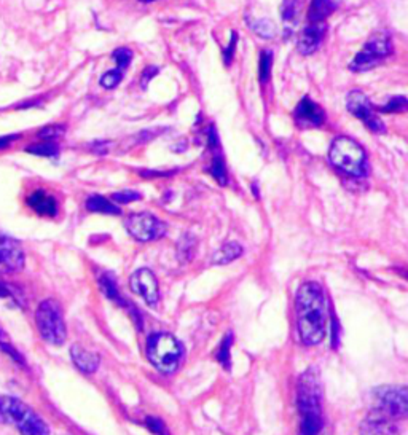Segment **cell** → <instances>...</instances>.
Listing matches in <instances>:
<instances>
[{
    "mask_svg": "<svg viewBox=\"0 0 408 435\" xmlns=\"http://www.w3.org/2000/svg\"><path fill=\"white\" fill-rule=\"evenodd\" d=\"M296 328L303 345H319L325 337L327 306L324 290L318 282L300 285L295 298Z\"/></svg>",
    "mask_w": 408,
    "mask_h": 435,
    "instance_id": "6da1fadb",
    "label": "cell"
},
{
    "mask_svg": "<svg viewBox=\"0 0 408 435\" xmlns=\"http://www.w3.org/2000/svg\"><path fill=\"white\" fill-rule=\"evenodd\" d=\"M296 405L300 412V435H320L324 427L323 383L316 369H308L299 380Z\"/></svg>",
    "mask_w": 408,
    "mask_h": 435,
    "instance_id": "7a4b0ae2",
    "label": "cell"
},
{
    "mask_svg": "<svg viewBox=\"0 0 408 435\" xmlns=\"http://www.w3.org/2000/svg\"><path fill=\"white\" fill-rule=\"evenodd\" d=\"M0 422L15 424L21 435H49L47 422L16 397L0 395Z\"/></svg>",
    "mask_w": 408,
    "mask_h": 435,
    "instance_id": "3957f363",
    "label": "cell"
},
{
    "mask_svg": "<svg viewBox=\"0 0 408 435\" xmlns=\"http://www.w3.org/2000/svg\"><path fill=\"white\" fill-rule=\"evenodd\" d=\"M330 163L352 177H364L367 172V155L354 139L338 136L329 150Z\"/></svg>",
    "mask_w": 408,
    "mask_h": 435,
    "instance_id": "277c9868",
    "label": "cell"
},
{
    "mask_svg": "<svg viewBox=\"0 0 408 435\" xmlns=\"http://www.w3.org/2000/svg\"><path fill=\"white\" fill-rule=\"evenodd\" d=\"M147 357L160 371L172 373L182 362L184 346L171 333H153L147 340Z\"/></svg>",
    "mask_w": 408,
    "mask_h": 435,
    "instance_id": "5b68a950",
    "label": "cell"
},
{
    "mask_svg": "<svg viewBox=\"0 0 408 435\" xmlns=\"http://www.w3.org/2000/svg\"><path fill=\"white\" fill-rule=\"evenodd\" d=\"M35 324L40 337L49 345L61 346L67 338V328L59 303L53 298L43 300L35 311Z\"/></svg>",
    "mask_w": 408,
    "mask_h": 435,
    "instance_id": "8992f818",
    "label": "cell"
},
{
    "mask_svg": "<svg viewBox=\"0 0 408 435\" xmlns=\"http://www.w3.org/2000/svg\"><path fill=\"white\" fill-rule=\"evenodd\" d=\"M394 53L392 40L388 30H378L370 35V39L366 42V45L361 49V53L354 56L351 61L349 69L354 72H367L380 66L383 59Z\"/></svg>",
    "mask_w": 408,
    "mask_h": 435,
    "instance_id": "52a82bcc",
    "label": "cell"
},
{
    "mask_svg": "<svg viewBox=\"0 0 408 435\" xmlns=\"http://www.w3.org/2000/svg\"><path fill=\"white\" fill-rule=\"evenodd\" d=\"M372 410L389 416L394 421L404 419L408 412V393L405 386H385L372 393Z\"/></svg>",
    "mask_w": 408,
    "mask_h": 435,
    "instance_id": "ba28073f",
    "label": "cell"
},
{
    "mask_svg": "<svg viewBox=\"0 0 408 435\" xmlns=\"http://www.w3.org/2000/svg\"><path fill=\"white\" fill-rule=\"evenodd\" d=\"M125 227L128 230V233L131 234L134 239L142 242L157 241L166 234L164 222H162L158 217L148 213L131 214L126 219Z\"/></svg>",
    "mask_w": 408,
    "mask_h": 435,
    "instance_id": "9c48e42d",
    "label": "cell"
},
{
    "mask_svg": "<svg viewBox=\"0 0 408 435\" xmlns=\"http://www.w3.org/2000/svg\"><path fill=\"white\" fill-rule=\"evenodd\" d=\"M346 107L351 112V115H354L356 118L364 121L367 129L375 133V134H383L386 133L385 123L380 120V117L376 115V110L370 102V99L364 95L362 91L354 90L351 91L348 97H346Z\"/></svg>",
    "mask_w": 408,
    "mask_h": 435,
    "instance_id": "30bf717a",
    "label": "cell"
},
{
    "mask_svg": "<svg viewBox=\"0 0 408 435\" xmlns=\"http://www.w3.org/2000/svg\"><path fill=\"white\" fill-rule=\"evenodd\" d=\"M24 263L26 256L20 241L0 233V273H18L24 268Z\"/></svg>",
    "mask_w": 408,
    "mask_h": 435,
    "instance_id": "8fae6325",
    "label": "cell"
},
{
    "mask_svg": "<svg viewBox=\"0 0 408 435\" xmlns=\"http://www.w3.org/2000/svg\"><path fill=\"white\" fill-rule=\"evenodd\" d=\"M129 285L134 294H138L145 300L147 304H157L160 300V287L157 276L148 268H140L134 271L131 278H129Z\"/></svg>",
    "mask_w": 408,
    "mask_h": 435,
    "instance_id": "7c38bea8",
    "label": "cell"
},
{
    "mask_svg": "<svg viewBox=\"0 0 408 435\" xmlns=\"http://www.w3.org/2000/svg\"><path fill=\"white\" fill-rule=\"evenodd\" d=\"M294 120L300 128H318L324 123L325 115L319 104L305 96L294 110Z\"/></svg>",
    "mask_w": 408,
    "mask_h": 435,
    "instance_id": "4fadbf2b",
    "label": "cell"
},
{
    "mask_svg": "<svg viewBox=\"0 0 408 435\" xmlns=\"http://www.w3.org/2000/svg\"><path fill=\"white\" fill-rule=\"evenodd\" d=\"M327 34V23H308V26L301 30L296 48L303 56H310L316 53L323 45L324 37Z\"/></svg>",
    "mask_w": 408,
    "mask_h": 435,
    "instance_id": "5bb4252c",
    "label": "cell"
},
{
    "mask_svg": "<svg viewBox=\"0 0 408 435\" xmlns=\"http://www.w3.org/2000/svg\"><path fill=\"white\" fill-rule=\"evenodd\" d=\"M361 435H399V429L392 418L376 410H370L361 426Z\"/></svg>",
    "mask_w": 408,
    "mask_h": 435,
    "instance_id": "9a60e30c",
    "label": "cell"
},
{
    "mask_svg": "<svg viewBox=\"0 0 408 435\" xmlns=\"http://www.w3.org/2000/svg\"><path fill=\"white\" fill-rule=\"evenodd\" d=\"M209 147L212 148V165L209 167V172L212 174V177L217 180L220 185H227L228 184V172H227V166H225V160L224 155L220 152L219 147V136L217 131H215V128L209 126Z\"/></svg>",
    "mask_w": 408,
    "mask_h": 435,
    "instance_id": "2e32d148",
    "label": "cell"
},
{
    "mask_svg": "<svg viewBox=\"0 0 408 435\" xmlns=\"http://www.w3.org/2000/svg\"><path fill=\"white\" fill-rule=\"evenodd\" d=\"M71 357L77 369L83 373H88V375L95 373L99 369V365H101V357L96 352L85 350L80 345H73L71 347Z\"/></svg>",
    "mask_w": 408,
    "mask_h": 435,
    "instance_id": "e0dca14e",
    "label": "cell"
},
{
    "mask_svg": "<svg viewBox=\"0 0 408 435\" xmlns=\"http://www.w3.org/2000/svg\"><path fill=\"white\" fill-rule=\"evenodd\" d=\"M29 208L43 217H54L58 214V203L47 191L37 190L32 195L28 196Z\"/></svg>",
    "mask_w": 408,
    "mask_h": 435,
    "instance_id": "ac0fdd59",
    "label": "cell"
},
{
    "mask_svg": "<svg viewBox=\"0 0 408 435\" xmlns=\"http://www.w3.org/2000/svg\"><path fill=\"white\" fill-rule=\"evenodd\" d=\"M340 0H311L310 11H308V21L310 23H325L333 11L338 8Z\"/></svg>",
    "mask_w": 408,
    "mask_h": 435,
    "instance_id": "d6986e66",
    "label": "cell"
},
{
    "mask_svg": "<svg viewBox=\"0 0 408 435\" xmlns=\"http://www.w3.org/2000/svg\"><path fill=\"white\" fill-rule=\"evenodd\" d=\"M99 284H101V289L109 300L119 303L120 306H125L133 316H138V313H136V308L131 306V304H129L126 300H123L120 290L119 287H116V281L114 279V276H110L109 273H104V275L99 278Z\"/></svg>",
    "mask_w": 408,
    "mask_h": 435,
    "instance_id": "ffe728a7",
    "label": "cell"
},
{
    "mask_svg": "<svg viewBox=\"0 0 408 435\" xmlns=\"http://www.w3.org/2000/svg\"><path fill=\"white\" fill-rule=\"evenodd\" d=\"M86 209L91 210V213H99V214H110V215H120L121 210L116 206L115 203L109 201L107 198H104L101 195H92L86 200Z\"/></svg>",
    "mask_w": 408,
    "mask_h": 435,
    "instance_id": "44dd1931",
    "label": "cell"
},
{
    "mask_svg": "<svg viewBox=\"0 0 408 435\" xmlns=\"http://www.w3.org/2000/svg\"><path fill=\"white\" fill-rule=\"evenodd\" d=\"M239 256H243V247L238 242H227V244L222 246L217 252L212 256V263L214 265H227L236 260Z\"/></svg>",
    "mask_w": 408,
    "mask_h": 435,
    "instance_id": "7402d4cb",
    "label": "cell"
},
{
    "mask_svg": "<svg viewBox=\"0 0 408 435\" xmlns=\"http://www.w3.org/2000/svg\"><path fill=\"white\" fill-rule=\"evenodd\" d=\"M296 2L295 0H284L281 5V16L284 20V26H286V32L290 34L296 26Z\"/></svg>",
    "mask_w": 408,
    "mask_h": 435,
    "instance_id": "603a6c76",
    "label": "cell"
},
{
    "mask_svg": "<svg viewBox=\"0 0 408 435\" xmlns=\"http://www.w3.org/2000/svg\"><path fill=\"white\" fill-rule=\"evenodd\" d=\"M247 26H249L253 32L260 35L262 39H273L276 35V26L273 21L270 20H247Z\"/></svg>",
    "mask_w": 408,
    "mask_h": 435,
    "instance_id": "cb8c5ba5",
    "label": "cell"
},
{
    "mask_svg": "<svg viewBox=\"0 0 408 435\" xmlns=\"http://www.w3.org/2000/svg\"><path fill=\"white\" fill-rule=\"evenodd\" d=\"M66 133V126L64 124H48V126L42 128L37 136L43 141V142H53L59 138H63Z\"/></svg>",
    "mask_w": 408,
    "mask_h": 435,
    "instance_id": "d4e9b609",
    "label": "cell"
},
{
    "mask_svg": "<svg viewBox=\"0 0 408 435\" xmlns=\"http://www.w3.org/2000/svg\"><path fill=\"white\" fill-rule=\"evenodd\" d=\"M26 152L37 155V157H56L59 153V148L54 142H42V144L28 147Z\"/></svg>",
    "mask_w": 408,
    "mask_h": 435,
    "instance_id": "484cf974",
    "label": "cell"
},
{
    "mask_svg": "<svg viewBox=\"0 0 408 435\" xmlns=\"http://www.w3.org/2000/svg\"><path fill=\"white\" fill-rule=\"evenodd\" d=\"M195 249H196V239L193 238V236H190V234H185L184 238L179 241V244H177L179 256H181L184 260H190L191 257H193Z\"/></svg>",
    "mask_w": 408,
    "mask_h": 435,
    "instance_id": "4316f807",
    "label": "cell"
},
{
    "mask_svg": "<svg viewBox=\"0 0 408 435\" xmlns=\"http://www.w3.org/2000/svg\"><path fill=\"white\" fill-rule=\"evenodd\" d=\"M271 67H273V53L262 52L260 53V64H258V77H260L262 83H265L267 80H270Z\"/></svg>",
    "mask_w": 408,
    "mask_h": 435,
    "instance_id": "83f0119b",
    "label": "cell"
},
{
    "mask_svg": "<svg viewBox=\"0 0 408 435\" xmlns=\"http://www.w3.org/2000/svg\"><path fill=\"white\" fill-rule=\"evenodd\" d=\"M232 341H233V337L232 333L225 335V338L222 340V343L219 346L217 352H215V357H217L219 362L225 367V369H228L230 367V347H232Z\"/></svg>",
    "mask_w": 408,
    "mask_h": 435,
    "instance_id": "f1b7e54d",
    "label": "cell"
},
{
    "mask_svg": "<svg viewBox=\"0 0 408 435\" xmlns=\"http://www.w3.org/2000/svg\"><path fill=\"white\" fill-rule=\"evenodd\" d=\"M408 101L405 96H395L389 99V102L385 107H375V110L383 112V114H392V112H405Z\"/></svg>",
    "mask_w": 408,
    "mask_h": 435,
    "instance_id": "f546056e",
    "label": "cell"
},
{
    "mask_svg": "<svg viewBox=\"0 0 408 435\" xmlns=\"http://www.w3.org/2000/svg\"><path fill=\"white\" fill-rule=\"evenodd\" d=\"M112 58L116 61V69L119 71H125L126 67H129V64H131V59H133V52L129 48H116L115 52L112 53Z\"/></svg>",
    "mask_w": 408,
    "mask_h": 435,
    "instance_id": "4dcf8cb0",
    "label": "cell"
},
{
    "mask_svg": "<svg viewBox=\"0 0 408 435\" xmlns=\"http://www.w3.org/2000/svg\"><path fill=\"white\" fill-rule=\"evenodd\" d=\"M121 80H123L121 71L114 69V71H109V72L104 73L101 80H99V83H101V86H104L106 90H114L120 85Z\"/></svg>",
    "mask_w": 408,
    "mask_h": 435,
    "instance_id": "1f68e13d",
    "label": "cell"
},
{
    "mask_svg": "<svg viewBox=\"0 0 408 435\" xmlns=\"http://www.w3.org/2000/svg\"><path fill=\"white\" fill-rule=\"evenodd\" d=\"M0 298H10V300H15L18 304H23L21 292H18L10 284H5L2 281H0Z\"/></svg>",
    "mask_w": 408,
    "mask_h": 435,
    "instance_id": "d6a6232c",
    "label": "cell"
},
{
    "mask_svg": "<svg viewBox=\"0 0 408 435\" xmlns=\"http://www.w3.org/2000/svg\"><path fill=\"white\" fill-rule=\"evenodd\" d=\"M140 193H138V191L134 190H125V191H119V193H114L112 195V200L115 203H120V204H128V203H133V201H138L140 200Z\"/></svg>",
    "mask_w": 408,
    "mask_h": 435,
    "instance_id": "836d02e7",
    "label": "cell"
},
{
    "mask_svg": "<svg viewBox=\"0 0 408 435\" xmlns=\"http://www.w3.org/2000/svg\"><path fill=\"white\" fill-rule=\"evenodd\" d=\"M145 422H147V427L150 429V431L155 435H169L168 429H166V426L158 418H152L150 416V418H147Z\"/></svg>",
    "mask_w": 408,
    "mask_h": 435,
    "instance_id": "e575fe53",
    "label": "cell"
},
{
    "mask_svg": "<svg viewBox=\"0 0 408 435\" xmlns=\"http://www.w3.org/2000/svg\"><path fill=\"white\" fill-rule=\"evenodd\" d=\"M236 42H238V34H236V32H233V34H232V42H230V45H228L227 49L224 52V61H225V64H227V66L232 62L233 53H234V47H236Z\"/></svg>",
    "mask_w": 408,
    "mask_h": 435,
    "instance_id": "d590c367",
    "label": "cell"
},
{
    "mask_svg": "<svg viewBox=\"0 0 408 435\" xmlns=\"http://www.w3.org/2000/svg\"><path fill=\"white\" fill-rule=\"evenodd\" d=\"M158 73V69L157 67H153V66H150V67H147V69L142 72V80H140V85H142V88H147V85H148V82H150V80L155 77Z\"/></svg>",
    "mask_w": 408,
    "mask_h": 435,
    "instance_id": "8d00e7d4",
    "label": "cell"
},
{
    "mask_svg": "<svg viewBox=\"0 0 408 435\" xmlns=\"http://www.w3.org/2000/svg\"><path fill=\"white\" fill-rule=\"evenodd\" d=\"M15 139H18V136H16V134H15V136H2V138H0V150H4V148L10 147V144H11V142H13Z\"/></svg>",
    "mask_w": 408,
    "mask_h": 435,
    "instance_id": "74e56055",
    "label": "cell"
},
{
    "mask_svg": "<svg viewBox=\"0 0 408 435\" xmlns=\"http://www.w3.org/2000/svg\"><path fill=\"white\" fill-rule=\"evenodd\" d=\"M332 326H333V328H337V327H338V322H337V321H333V324H332ZM332 337H333V340L338 341V333H337V330H335V332H332Z\"/></svg>",
    "mask_w": 408,
    "mask_h": 435,
    "instance_id": "f35d334b",
    "label": "cell"
},
{
    "mask_svg": "<svg viewBox=\"0 0 408 435\" xmlns=\"http://www.w3.org/2000/svg\"><path fill=\"white\" fill-rule=\"evenodd\" d=\"M4 341H8V338H7V335L2 332V328H0V343H4Z\"/></svg>",
    "mask_w": 408,
    "mask_h": 435,
    "instance_id": "ab89813d",
    "label": "cell"
},
{
    "mask_svg": "<svg viewBox=\"0 0 408 435\" xmlns=\"http://www.w3.org/2000/svg\"><path fill=\"white\" fill-rule=\"evenodd\" d=\"M140 2H144V4H150V2H157V0H140Z\"/></svg>",
    "mask_w": 408,
    "mask_h": 435,
    "instance_id": "60d3db41",
    "label": "cell"
}]
</instances>
